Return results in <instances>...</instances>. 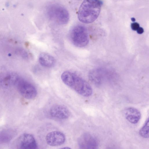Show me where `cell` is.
Here are the masks:
<instances>
[{
    "label": "cell",
    "instance_id": "7",
    "mask_svg": "<svg viewBox=\"0 0 149 149\" xmlns=\"http://www.w3.org/2000/svg\"><path fill=\"white\" fill-rule=\"evenodd\" d=\"M18 148L36 149L38 148L36 141L34 136L29 134H24L20 136L17 143Z\"/></svg>",
    "mask_w": 149,
    "mask_h": 149
},
{
    "label": "cell",
    "instance_id": "5",
    "mask_svg": "<svg viewBox=\"0 0 149 149\" xmlns=\"http://www.w3.org/2000/svg\"><path fill=\"white\" fill-rule=\"evenodd\" d=\"M13 84L19 93L25 98L31 100L36 97L37 92L36 88L24 79L15 77Z\"/></svg>",
    "mask_w": 149,
    "mask_h": 149
},
{
    "label": "cell",
    "instance_id": "11",
    "mask_svg": "<svg viewBox=\"0 0 149 149\" xmlns=\"http://www.w3.org/2000/svg\"><path fill=\"white\" fill-rule=\"evenodd\" d=\"M38 61L44 67L50 68L54 65L55 60L54 57L49 54L45 52L40 53L38 57Z\"/></svg>",
    "mask_w": 149,
    "mask_h": 149
},
{
    "label": "cell",
    "instance_id": "6",
    "mask_svg": "<svg viewBox=\"0 0 149 149\" xmlns=\"http://www.w3.org/2000/svg\"><path fill=\"white\" fill-rule=\"evenodd\" d=\"M79 143L80 147L82 149H97L99 144L98 139L95 136L87 133L82 135Z\"/></svg>",
    "mask_w": 149,
    "mask_h": 149
},
{
    "label": "cell",
    "instance_id": "3",
    "mask_svg": "<svg viewBox=\"0 0 149 149\" xmlns=\"http://www.w3.org/2000/svg\"><path fill=\"white\" fill-rule=\"evenodd\" d=\"M47 13L49 19L57 23L66 24L69 19V13L64 7L57 4H52L47 8Z\"/></svg>",
    "mask_w": 149,
    "mask_h": 149
},
{
    "label": "cell",
    "instance_id": "2",
    "mask_svg": "<svg viewBox=\"0 0 149 149\" xmlns=\"http://www.w3.org/2000/svg\"><path fill=\"white\" fill-rule=\"evenodd\" d=\"M102 4L100 0H84L78 11L79 20L86 24L94 22L99 15Z\"/></svg>",
    "mask_w": 149,
    "mask_h": 149
},
{
    "label": "cell",
    "instance_id": "1",
    "mask_svg": "<svg viewBox=\"0 0 149 149\" xmlns=\"http://www.w3.org/2000/svg\"><path fill=\"white\" fill-rule=\"evenodd\" d=\"M61 78L66 85L80 95L88 97L92 95L93 89L91 85L76 74L66 71L62 73Z\"/></svg>",
    "mask_w": 149,
    "mask_h": 149
},
{
    "label": "cell",
    "instance_id": "8",
    "mask_svg": "<svg viewBox=\"0 0 149 149\" xmlns=\"http://www.w3.org/2000/svg\"><path fill=\"white\" fill-rule=\"evenodd\" d=\"M66 138L64 134L58 131H54L48 133L45 137L47 143L52 146H58L63 144Z\"/></svg>",
    "mask_w": 149,
    "mask_h": 149
},
{
    "label": "cell",
    "instance_id": "13",
    "mask_svg": "<svg viewBox=\"0 0 149 149\" xmlns=\"http://www.w3.org/2000/svg\"><path fill=\"white\" fill-rule=\"evenodd\" d=\"M139 134L142 137L148 138L149 137V119L148 118L143 125L139 130Z\"/></svg>",
    "mask_w": 149,
    "mask_h": 149
},
{
    "label": "cell",
    "instance_id": "4",
    "mask_svg": "<svg viewBox=\"0 0 149 149\" xmlns=\"http://www.w3.org/2000/svg\"><path fill=\"white\" fill-rule=\"evenodd\" d=\"M70 38L72 43L78 47H84L89 42L87 29L82 25H76L72 29L70 32Z\"/></svg>",
    "mask_w": 149,
    "mask_h": 149
},
{
    "label": "cell",
    "instance_id": "14",
    "mask_svg": "<svg viewBox=\"0 0 149 149\" xmlns=\"http://www.w3.org/2000/svg\"><path fill=\"white\" fill-rule=\"evenodd\" d=\"M131 27L132 30L136 31L140 27V26L138 23L136 22H134L131 23Z\"/></svg>",
    "mask_w": 149,
    "mask_h": 149
},
{
    "label": "cell",
    "instance_id": "15",
    "mask_svg": "<svg viewBox=\"0 0 149 149\" xmlns=\"http://www.w3.org/2000/svg\"><path fill=\"white\" fill-rule=\"evenodd\" d=\"M136 31L137 33L139 34H141L144 32L143 29L142 27H140Z\"/></svg>",
    "mask_w": 149,
    "mask_h": 149
},
{
    "label": "cell",
    "instance_id": "16",
    "mask_svg": "<svg viewBox=\"0 0 149 149\" xmlns=\"http://www.w3.org/2000/svg\"><path fill=\"white\" fill-rule=\"evenodd\" d=\"M131 20L133 22H134L135 21V19L134 18V17H132L131 18Z\"/></svg>",
    "mask_w": 149,
    "mask_h": 149
},
{
    "label": "cell",
    "instance_id": "9",
    "mask_svg": "<svg viewBox=\"0 0 149 149\" xmlns=\"http://www.w3.org/2000/svg\"><path fill=\"white\" fill-rule=\"evenodd\" d=\"M49 113L50 116L54 118L60 119H66L70 115L68 109L64 105L57 104L50 108Z\"/></svg>",
    "mask_w": 149,
    "mask_h": 149
},
{
    "label": "cell",
    "instance_id": "12",
    "mask_svg": "<svg viewBox=\"0 0 149 149\" xmlns=\"http://www.w3.org/2000/svg\"><path fill=\"white\" fill-rule=\"evenodd\" d=\"M16 134V132L13 129L0 130V144H4L10 142Z\"/></svg>",
    "mask_w": 149,
    "mask_h": 149
},
{
    "label": "cell",
    "instance_id": "17",
    "mask_svg": "<svg viewBox=\"0 0 149 149\" xmlns=\"http://www.w3.org/2000/svg\"><path fill=\"white\" fill-rule=\"evenodd\" d=\"M63 148V149H70V148H69V147H65L64 148Z\"/></svg>",
    "mask_w": 149,
    "mask_h": 149
},
{
    "label": "cell",
    "instance_id": "10",
    "mask_svg": "<svg viewBox=\"0 0 149 149\" xmlns=\"http://www.w3.org/2000/svg\"><path fill=\"white\" fill-rule=\"evenodd\" d=\"M123 113L126 119L132 124L137 123L141 118L140 111L134 107H128L125 108Z\"/></svg>",
    "mask_w": 149,
    "mask_h": 149
}]
</instances>
